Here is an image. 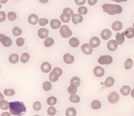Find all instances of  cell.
<instances>
[{"label": "cell", "instance_id": "obj_1", "mask_svg": "<svg viewBox=\"0 0 134 116\" xmlns=\"http://www.w3.org/2000/svg\"><path fill=\"white\" fill-rule=\"evenodd\" d=\"M9 110L13 115L20 116L26 112V108L23 102L15 101L9 103Z\"/></svg>", "mask_w": 134, "mask_h": 116}, {"label": "cell", "instance_id": "obj_2", "mask_svg": "<svg viewBox=\"0 0 134 116\" xmlns=\"http://www.w3.org/2000/svg\"><path fill=\"white\" fill-rule=\"evenodd\" d=\"M104 12H106L110 15H114L115 14H120L122 11V7L119 5H113L106 3L102 6Z\"/></svg>", "mask_w": 134, "mask_h": 116}, {"label": "cell", "instance_id": "obj_3", "mask_svg": "<svg viewBox=\"0 0 134 116\" xmlns=\"http://www.w3.org/2000/svg\"><path fill=\"white\" fill-rule=\"evenodd\" d=\"M60 32L62 37H64V38H68L72 35V32L70 30V28L67 25H63L61 26L60 29Z\"/></svg>", "mask_w": 134, "mask_h": 116}, {"label": "cell", "instance_id": "obj_4", "mask_svg": "<svg viewBox=\"0 0 134 116\" xmlns=\"http://www.w3.org/2000/svg\"><path fill=\"white\" fill-rule=\"evenodd\" d=\"M113 62V58L109 55L101 56L98 59V62L100 64H110Z\"/></svg>", "mask_w": 134, "mask_h": 116}, {"label": "cell", "instance_id": "obj_5", "mask_svg": "<svg viewBox=\"0 0 134 116\" xmlns=\"http://www.w3.org/2000/svg\"><path fill=\"white\" fill-rule=\"evenodd\" d=\"M108 100L111 104H115L119 100V95L117 92H110L108 96Z\"/></svg>", "mask_w": 134, "mask_h": 116}, {"label": "cell", "instance_id": "obj_6", "mask_svg": "<svg viewBox=\"0 0 134 116\" xmlns=\"http://www.w3.org/2000/svg\"><path fill=\"white\" fill-rule=\"evenodd\" d=\"M81 49L82 51L83 52V53H84L85 54L87 55H89V54H91L93 52V49L92 47H90V45L89 44H87V43H84L82 45L81 47Z\"/></svg>", "mask_w": 134, "mask_h": 116}, {"label": "cell", "instance_id": "obj_7", "mask_svg": "<svg viewBox=\"0 0 134 116\" xmlns=\"http://www.w3.org/2000/svg\"><path fill=\"white\" fill-rule=\"evenodd\" d=\"M94 73L96 77H102L105 74V71L104 69L101 68L100 66H97L96 67L94 70Z\"/></svg>", "mask_w": 134, "mask_h": 116}, {"label": "cell", "instance_id": "obj_8", "mask_svg": "<svg viewBox=\"0 0 134 116\" xmlns=\"http://www.w3.org/2000/svg\"><path fill=\"white\" fill-rule=\"evenodd\" d=\"M125 34L124 33H117L116 35V42L118 45H122L125 41Z\"/></svg>", "mask_w": 134, "mask_h": 116}, {"label": "cell", "instance_id": "obj_9", "mask_svg": "<svg viewBox=\"0 0 134 116\" xmlns=\"http://www.w3.org/2000/svg\"><path fill=\"white\" fill-rule=\"evenodd\" d=\"M38 35L41 39L47 38L48 35H49V30L44 28L39 29L38 31Z\"/></svg>", "mask_w": 134, "mask_h": 116}, {"label": "cell", "instance_id": "obj_10", "mask_svg": "<svg viewBox=\"0 0 134 116\" xmlns=\"http://www.w3.org/2000/svg\"><path fill=\"white\" fill-rule=\"evenodd\" d=\"M117 45L118 44L117 43L115 40H110L108 43H107V48L110 51H115L117 50Z\"/></svg>", "mask_w": 134, "mask_h": 116}, {"label": "cell", "instance_id": "obj_11", "mask_svg": "<svg viewBox=\"0 0 134 116\" xmlns=\"http://www.w3.org/2000/svg\"><path fill=\"white\" fill-rule=\"evenodd\" d=\"M112 35V33L110 32V30L109 29H104L101 32V36L104 40H107L110 38Z\"/></svg>", "mask_w": 134, "mask_h": 116}, {"label": "cell", "instance_id": "obj_12", "mask_svg": "<svg viewBox=\"0 0 134 116\" xmlns=\"http://www.w3.org/2000/svg\"><path fill=\"white\" fill-rule=\"evenodd\" d=\"M100 44V40L98 37H94L91 40H90V43L89 45H90V47L92 48H96L98 47Z\"/></svg>", "mask_w": 134, "mask_h": 116}, {"label": "cell", "instance_id": "obj_13", "mask_svg": "<svg viewBox=\"0 0 134 116\" xmlns=\"http://www.w3.org/2000/svg\"><path fill=\"white\" fill-rule=\"evenodd\" d=\"M83 21V17L82 15L80 14H74L72 16V22L75 24H77L78 23H80Z\"/></svg>", "mask_w": 134, "mask_h": 116}, {"label": "cell", "instance_id": "obj_14", "mask_svg": "<svg viewBox=\"0 0 134 116\" xmlns=\"http://www.w3.org/2000/svg\"><path fill=\"white\" fill-rule=\"evenodd\" d=\"M51 68L52 67L49 62H44L41 64V69L44 73H49L51 70Z\"/></svg>", "mask_w": 134, "mask_h": 116}, {"label": "cell", "instance_id": "obj_15", "mask_svg": "<svg viewBox=\"0 0 134 116\" xmlns=\"http://www.w3.org/2000/svg\"><path fill=\"white\" fill-rule=\"evenodd\" d=\"M63 61L66 64H72L74 62V57L71 54L67 53V54H65L63 56Z\"/></svg>", "mask_w": 134, "mask_h": 116}, {"label": "cell", "instance_id": "obj_16", "mask_svg": "<svg viewBox=\"0 0 134 116\" xmlns=\"http://www.w3.org/2000/svg\"><path fill=\"white\" fill-rule=\"evenodd\" d=\"M28 22L32 25H35L39 22V18L36 14H32L28 17Z\"/></svg>", "mask_w": 134, "mask_h": 116}, {"label": "cell", "instance_id": "obj_17", "mask_svg": "<svg viewBox=\"0 0 134 116\" xmlns=\"http://www.w3.org/2000/svg\"><path fill=\"white\" fill-rule=\"evenodd\" d=\"M122 28V24L120 21H116L112 24V29L114 31H119Z\"/></svg>", "mask_w": 134, "mask_h": 116}, {"label": "cell", "instance_id": "obj_18", "mask_svg": "<svg viewBox=\"0 0 134 116\" xmlns=\"http://www.w3.org/2000/svg\"><path fill=\"white\" fill-rule=\"evenodd\" d=\"M51 26L52 29H58L61 26V22L57 19H52L51 21Z\"/></svg>", "mask_w": 134, "mask_h": 116}, {"label": "cell", "instance_id": "obj_19", "mask_svg": "<svg viewBox=\"0 0 134 116\" xmlns=\"http://www.w3.org/2000/svg\"><path fill=\"white\" fill-rule=\"evenodd\" d=\"M130 91H131V89H130V87H129V86H123V87L120 89V92H121V94L124 96L129 95V93H130Z\"/></svg>", "mask_w": 134, "mask_h": 116}, {"label": "cell", "instance_id": "obj_20", "mask_svg": "<svg viewBox=\"0 0 134 116\" xmlns=\"http://www.w3.org/2000/svg\"><path fill=\"white\" fill-rule=\"evenodd\" d=\"M9 61L12 64L17 63L19 61L18 55L16 54H11L9 57Z\"/></svg>", "mask_w": 134, "mask_h": 116}, {"label": "cell", "instance_id": "obj_21", "mask_svg": "<svg viewBox=\"0 0 134 116\" xmlns=\"http://www.w3.org/2000/svg\"><path fill=\"white\" fill-rule=\"evenodd\" d=\"M124 34L128 38H132L134 37V29L133 28H129L125 31Z\"/></svg>", "mask_w": 134, "mask_h": 116}, {"label": "cell", "instance_id": "obj_22", "mask_svg": "<svg viewBox=\"0 0 134 116\" xmlns=\"http://www.w3.org/2000/svg\"><path fill=\"white\" fill-rule=\"evenodd\" d=\"M2 43L3 46L10 47L12 45V40L9 37H5L2 40Z\"/></svg>", "mask_w": 134, "mask_h": 116}, {"label": "cell", "instance_id": "obj_23", "mask_svg": "<svg viewBox=\"0 0 134 116\" xmlns=\"http://www.w3.org/2000/svg\"><path fill=\"white\" fill-rule=\"evenodd\" d=\"M70 17H71V16L69 14H68L66 13H63L61 14V16H60V19H61V21L63 22L66 23V22H70Z\"/></svg>", "mask_w": 134, "mask_h": 116}, {"label": "cell", "instance_id": "obj_24", "mask_svg": "<svg viewBox=\"0 0 134 116\" xmlns=\"http://www.w3.org/2000/svg\"><path fill=\"white\" fill-rule=\"evenodd\" d=\"M114 83H115V80H114L113 78H112V77L107 78L105 80V85L106 87H112L114 85Z\"/></svg>", "mask_w": 134, "mask_h": 116}, {"label": "cell", "instance_id": "obj_25", "mask_svg": "<svg viewBox=\"0 0 134 116\" xmlns=\"http://www.w3.org/2000/svg\"><path fill=\"white\" fill-rule=\"evenodd\" d=\"M58 75L55 72H53V71H52V72H51L50 74H49V80H50L51 81H52V82L56 81L57 80H58Z\"/></svg>", "mask_w": 134, "mask_h": 116}, {"label": "cell", "instance_id": "obj_26", "mask_svg": "<svg viewBox=\"0 0 134 116\" xmlns=\"http://www.w3.org/2000/svg\"><path fill=\"white\" fill-rule=\"evenodd\" d=\"M77 111L74 108H69L67 109L65 115L66 116H76Z\"/></svg>", "mask_w": 134, "mask_h": 116}, {"label": "cell", "instance_id": "obj_27", "mask_svg": "<svg viewBox=\"0 0 134 116\" xmlns=\"http://www.w3.org/2000/svg\"><path fill=\"white\" fill-rule=\"evenodd\" d=\"M101 102L99 100H94L93 102L91 103V107L94 110H98L101 108Z\"/></svg>", "mask_w": 134, "mask_h": 116}, {"label": "cell", "instance_id": "obj_28", "mask_svg": "<svg viewBox=\"0 0 134 116\" xmlns=\"http://www.w3.org/2000/svg\"><path fill=\"white\" fill-rule=\"evenodd\" d=\"M70 44L72 47H77L79 45V40L77 38H75V37H72L70 40Z\"/></svg>", "mask_w": 134, "mask_h": 116}, {"label": "cell", "instance_id": "obj_29", "mask_svg": "<svg viewBox=\"0 0 134 116\" xmlns=\"http://www.w3.org/2000/svg\"><path fill=\"white\" fill-rule=\"evenodd\" d=\"M30 54L28 53H23L22 54V55L20 56V61L22 63H26L29 61L30 60Z\"/></svg>", "mask_w": 134, "mask_h": 116}, {"label": "cell", "instance_id": "obj_30", "mask_svg": "<svg viewBox=\"0 0 134 116\" xmlns=\"http://www.w3.org/2000/svg\"><path fill=\"white\" fill-rule=\"evenodd\" d=\"M80 80L78 77H73L71 80V85L75 86L77 87L80 85Z\"/></svg>", "mask_w": 134, "mask_h": 116}, {"label": "cell", "instance_id": "obj_31", "mask_svg": "<svg viewBox=\"0 0 134 116\" xmlns=\"http://www.w3.org/2000/svg\"><path fill=\"white\" fill-rule=\"evenodd\" d=\"M133 61L131 59H128L125 61L124 63V67L125 69L126 70H129L133 66Z\"/></svg>", "mask_w": 134, "mask_h": 116}, {"label": "cell", "instance_id": "obj_32", "mask_svg": "<svg viewBox=\"0 0 134 116\" xmlns=\"http://www.w3.org/2000/svg\"><path fill=\"white\" fill-rule=\"evenodd\" d=\"M54 40L52 37H47V38L44 40V45L45 47H49L52 46V45L54 44Z\"/></svg>", "mask_w": 134, "mask_h": 116}, {"label": "cell", "instance_id": "obj_33", "mask_svg": "<svg viewBox=\"0 0 134 116\" xmlns=\"http://www.w3.org/2000/svg\"><path fill=\"white\" fill-rule=\"evenodd\" d=\"M0 108L3 110H7L9 108V103L6 100H3L0 103Z\"/></svg>", "mask_w": 134, "mask_h": 116}, {"label": "cell", "instance_id": "obj_34", "mask_svg": "<svg viewBox=\"0 0 134 116\" xmlns=\"http://www.w3.org/2000/svg\"><path fill=\"white\" fill-rule=\"evenodd\" d=\"M68 92H69L70 94H71V95L75 94L76 92H77V87H75V86L74 85H71L68 87Z\"/></svg>", "mask_w": 134, "mask_h": 116}, {"label": "cell", "instance_id": "obj_35", "mask_svg": "<svg viewBox=\"0 0 134 116\" xmlns=\"http://www.w3.org/2000/svg\"><path fill=\"white\" fill-rule=\"evenodd\" d=\"M43 88L44 91H49L52 89V84L49 81H45L43 84Z\"/></svg>", "mask_w": 134, "mask_h": 116}, {"label": "cell", "instance_id": "obj_36", "mask_svg": "<svg viewBox=\"0 0 134 116\" xmlns=\"http://www.w3.org/2000/svg\"><path fill=\"white\" fill-rule=\"evenodd\" d=\"M57 100L56 99V97L54 96H51L48 98L47 99V104H49V106H54L56 104Z\"/></svg>", "mask_w": 134, "mask_h": 116}, {"label": "cell", "instance_id": "obj_37", "mask_svg": "<svg viewBox=\"0 0 134 116\" xmlns=\"http://www.w3.org/2000/svg\"><path fill=\"white\" fill-rule=\"evenodd\" d=\"M70 100L73 103H78L80 101V97L78 95H71L70 97Z\"/></svg>", "mask_w": 134, "mask_h": 116}, {"label": "cell", "instance_id": "obj_38", "mask_svg": "<svg viewBox=\"0 0 134 116\" xmlns=\"http://www.w3.org/2000/svg\"><path fill=\"white\" fill-rule=\"evenodd\" d=\"M22 33V30L18 27H14L13 29V34L14 36H19Z\"/></svg>", "mask_w": 134, "mask_h": 116}, {"label": "cell", "instance_id": "obj_39", "mask_svg": "<svg viewBox=\"0 0 134 116\" xmlns=\"http://www.w3.org/2000/svg\"><path fill=\"white\" fill-rule=\"evenodd\" d=\"M47 113L49 115H54L56 113V110L55 108H54V107L52 106L49 107V108H48Z\"/></svg>", "mask_w": 134, "mask_h": 116}, {"label": "cell", "instance_id": "obj_40", "mask_svg": "<svg viewBox=\"0 0 134 116\" xmlns=\"http://www.w3.org/2000/svg\"><path fill=\"white\" fill-rule=\"evenodd\" d=\"M7 18L9 21H14V20L16 19V13H14V12H9L7 14Z\"/></svg>", "mask_w": 134, "mask_h": 116}, {"label": "cell", "instance_id": "obj_41", "mask_svg": "<svg viewBox=\"0 0 134 116\" xmlns=\"http://www.w3.org/2000/svg\"><path fill=\"white\" fill-rule=\"evenodd\" d=\"M33 110L35 111H39L41 109V104L39 102H34L33 105Z\"/></svg>", "mask_w": 134, "mask_h": 116}, {"label": "cell", "instance_id": "obj_42", "mask_svg": "<svg viewBox=\"0 0 134 116\" xmlns=\"http://www.w3.org/2000/svg\"><path fill=\"white\" fill-rule=\"evenodd\" d=\"M4 94L6 96H13L14 94V91L11 89H7L4 91Z\"/></svg>", "mask_w": 134, "mask_h": 116}, {"label": "cell", "instance_id": "obj_43", "mask_svg": "<svg viewBox=\"0 0 134 116\" xmlns=\"http://www.w3.org/2000/svg\"><path fill=\"white\" fill-rule=\"evenodd\" d=\"M87 12H88V9L86 7L81 6L79 8V13H80V14H86Z\"/></svg>", "mask_w": 134, "mask_h": 116}, {"label": "cell", "instance_id": "obj_44", "mask_svg": "<svg viewBox=\"0 0 134 116\" xmlns=\"http://www.w3.org/2000/svg\"><path fill=\"white\" fill-rule=\"evenodd\" d=\"M48 22H49V21L44 18H42L39 20V24L41 26H44L48 24Z\"/></svg>", "mask_w": 134, "mask_h": 116}, {"label": "cell", "instance_id": "obj_45", "mask_svg": "<svg viewBox=\"0 0 134 116\" xmlns=\"http://www.w3.org/2000/svg\"><path fill=\"white\" fill-rule=\"evenodd\" d=\"M16 43L18 46L21 47L22 45H24V39L22 38V37H18V38L16 40Z\"/></svg>", "mask_w": 134, "mask_h": 116}, {"label": "cell", "instance_id": "obj_46", "mask_svg": "<svg viewBox=\"0 0 134 116\" xmlns=\"http://www.w3.org/2000/svg\"><path fill=\"white\" fill-rule=\"evenodd\" d=\"M6 18V14L3 11H0V22H2L5 21Z\"/></svg>", "mask_w": 134, "mask_h": 116}, {"label": "cell", "instance_id": "obj_47", "mask_svg": "<svg viewBox=\"0 0 134 116\" xmlns=\"http://www.w3.org/2000/svg\"><path fill=\"white\" fill-rule=\"evenodd\" d=\"M63 13H66L69 14L71 16H73V11L70 8H65L63 11Z\"/></svg>", "mask_w": 134, "mask_h": 116}, {"label": "cell", "instance_id": "obj_48", "mask_svg": "<svg viewBox=\"0 0 134 116\" xmlns=\"http://www.w3.org/2000/svg\"><path fill=\"white\" fill-rule=\"evenodd\" d=\"M52 71H53V72H55L59 76H60V75H62V69H60V68H54L52 70Z\"/></svg>", "mask_w": 134, "mask_h": 116}, {"label": "cell", "instance_id": "obj_49", "mask_svg": "<svg viewBox=\"0 0 134 116\" xmlns=\"http://www.w3.org/2000/svg\"><path fill=\"white\" fill-rule=\"evenodd\" d=\"M75 3L77 4V5H81L84 4V3H86V1L85 0H75Z\"/></svg>", "mask_w": 134, "mask_h": 116}, {"label": "cell", "instance_id": "obj_50", "mask_svg": "<svg viewBox=\"0 0 134 116\" xmlns=\"http://www.w3.org/2000/svg\"><path fill=\"white\" fill-rule=\"evenodd\" d=\"M97 3V0H88V3L90 5H94Z\"/></svg>", "mask_w": 134, "mask_h": 116}, {"label": "cell", "instance_id": "obj_51", "mask_svg": "<svg viewBox=\"0 0 134 116\" xmlns=\"http://www.w3.org/2000/svg\"><path fill=\"white\" fill-rule=\"evenodd\" d=\"M3 100H4V96H3L2 92H0V103L3 102Z\"/></svg>", "mask_w": 134, "mask_h": 116}, {"label": "cell", "instance_id": "obj_52", "mask_svg": "<svg viewBox=\"0 0 134 116\" xmlns=\"http://www.w3.org/2000/svg\"><path fill=\"white\" fill-rule=\"evenodd\" d=\"M1 116H11V114H10V113H9V112H4V113H3L2 115H1Z\"/></svg>", "mask_w": 134, "mask_h": 116}, {"label": "cell", "instance_id": "obj_53", "mask_svg": "<svg viewBox=\"0 0 134 116\" xmlns=\"http://www.w3.org/2000/svg\"><path fill=\"white\" fill-rule=\"evenodd\" d=\"M5 37V36L4 35H3V34H1V33H0V42H2V40H3V39Z\"/></svg>", "mask_w": 134, "mask_h": 116}, {"label": "cell", "instance_id": "obj_54", "mask_svg": "<svg viewBox=\"0 0 134 116\" xmlns=\"http://www.w3.org/2000/svg\"><path fill=\"white\" fill-rule=\"evenodd\" d=\"M131 96L133 97V98H134V89H133L132 91H131Z\"/></svg>", "mask_w": 134, "mask_h": 116}, {"label": "cell", "instance_id": "obj_55", "mask_svg": "<svg viewBox=\"0 0 134 116\" xmlns=\"http://www.w3.org/2000/svg\"><path fill=\"white\" fill-rule=\"evenodd\" d=\"M0 2H1V3H6L7 1L6 0H5V1H1Z\"/></svg>", "mask_w": 134, "mask_h": 116}, {"label": "cell", "instance_id": "obj_56", "mask_svg": "<svg viewBox=\"0 0 134 116\" xmlns=\"http://www.w3.org/2000/svg\"><path fill=\"white\" fill-rule=\"evenodd\" d=\"M40 2H42V3H46V2H47L48 1H41H41H40Z\"/></svg>", "mask_w": 134, "mask_h": 116}, {"label": "cell", "instance_id": "obj_57", "mask_svg": "<svg viewBox=\"0 0 134 116\" xmlns=\"http://www.w3.org/2000/svg\"><path fill=\"white\" fill-rule=\"evenodd\" d=\"M133 29H134V22H133Z\"/></svg>", "mask_w": 134, "mask_h": 116}, {"label": "cell", "instance_id": "obj_58", "mask_svg": "<svg viewBox=\"0 0 134 116\" xmlns=\"http://www.w3.org/2000/svg\"><path fill=\"white\" fill-rule=\"evenodd\" d=\"M1 7H2V6H1V4H0V9H1Z\"/></svg>", "mask_w": 134, "mask_h": 116}, {"label": "cell", "instance_id": "obj_59", "mask_svg": "<svg viewBox=\"0 0 134 116\" xmlns=\"http://www.w3.org/2000/svg\"><path fill=\"white\" fill-rule=\"evenodd\" d=\"M34 116H39V115H34Z\"/></svg>", "mask_w": 134, "mask_h": 116}]
</instances>
